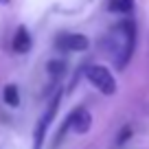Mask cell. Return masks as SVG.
Segmentation results:
<instances>
[{"label": "cell", "mask_w": 149, "mask_h": 149, "mask_svg": "<svg viewBox=\"0 0 149 149\" xmlns=\"http://www.w3.org/2000/svg\"><path fill=\"white\" fill-rule=\"evenodd\" d=\"M110 46L114 51V61H116V68H125L130 64L132 55H134L136 48V24L132 20H123L116 26L112 29L110 33Z\"/></svg>", "instance_id": "1"}, {"label": "cell", "mask_w": 149, "mask_h": 149, "mask_svg": "<svg viewBox=\"0 0 149 149\" xmlns=\"http://www.w3.org/2000/svg\"><path fill=\"white\" fill-rule=\"evenodd\" d=\"M86 79L103 94H114L116 92V79L112 77V72L105 68V66H99V64H92L86 68Z\"/></svg>", "instance_id": "2"}, {"label": "cell", "mask_w": 149, "mask_h": 149, "mask_svg": "<svg viewBox=\"0 0 149 149\" xmlns=\"http://www.w3.org/2000/svg\"><path fill=\"white\" fill-rule=\"evenodd\" d=\"M59 99H61V94H57L55 99H51L48 105H46V112H44L42 116H40V121H37L35 134H33V149H42L44 138H46V130L51 127L53 118H55V114H57V107H59Z\"/></svg>", "instance_id": "3"}, {"label": "cell", "mask_w": 149, "mask_h": 149, "mask_svg": "<svg viewBox=\"0 0 149 149\" xmlns=\"http://www.w3.org/2000/svg\"><path fill=\"white\" fill-rule=\"evenodd\" d=\"M55 46L59 51H68V53H81V51H88L90 46V40L81 33H59L55 40Z\"/></svg>", "instance_id": "4"}, {"label": "cell", "mask_w": 149, "mask_h": 149, "mask_svg": "<svg viewBox=\"0 0 149 149\" xmlns=\"http://www.w3.org/2000/svg\"><path fill=\"white\" fill-rule=\"evenodd\" d=\"M66 125L70 127V130H74L77 134H86V132L90 130V125H92V114L88 112V107H74L72 112L68 114V118H66Z\"/></svg>", "instance_id": "5"}, {"label": "cell", "mask_w": 149, "mask_h": 149, "mask_svg": "<svg viewBox=\"0 0 149 149\" xmlns=\"http://www.w3.org/2000/svg\"><path fill=\"white\" fill-rule=\"evenodd\" d=\"M31 33H29L26 26H18V31H15L13 40H11V48H13L18 55H24V53L31 51Z\"/></svg>", "instance_id": "6"}, {"label": "cell", "mask_w": 149, "mask_h": 149, "mask_svg": "<svg viewBox=\"0 0 149 149\" xmlns=\"http://www.w3.org/2000/svg\"><path fill=\"white\" fill-rule=\"evenodd\" d=\"M2 101H5L9 107H18V105H20V92H18V86H13V84L5 86V90H2Z\"/></svg>", "instance_id": "7"}, {"label": "cell", "mask_w": 149, "mask_h": 149, "mask_svg": "<svg viewBox=\"0 0 149 149\" xmlns=\"http://www.w3.org/2000/svg\"><path fill=\"white\" fill-rule=\"evenodd\" d=\"M107 7H110V11H114V13H132L134 11V0H110L107 2Z\"/></svg>", "instance_id": "8"}, {"label": "cell", "mask_w": 149, "mask_h": 149, "mask_svg": "<svg viewBox=\"0 0 149 149\" xmlns=\"http://www.w3.org/2000/svg\"><path fill=\"white\" fill-rule=\"evenodd\" d=\"M46 70H48V74H51L53 79H59L61 74L66 72V61L64 59H51L46 64Z\"/></svg>", "instance_id": "9"}, {"label": "cell", "mask_w": 149, "mask_h": 149, "mask_svg": "<svg viewBox=\"0 0 149 149\" xmlns=\"http://www.w3.org/2000/svg\"><path fill=\"white\" fill-rule=\"evenodd\" d=\"M132 136V127H123L121 130V134H118V138H116V145H123L127 138Z\"/></svg>", "instance_id": "10"}, {"label": "cell", "mask_w": 149, "mask_h": 149, "mask_svg": "<svg viewBox=\"0 0 149 149\" xmlns=\"http://www.w3.org/2000/svg\"><path fill=\"white\" fill-rule=\"evenodd\" d=\"M2 2H7V0H2Z\"/></svg>", "instance_id": "11"}]
</instances>
